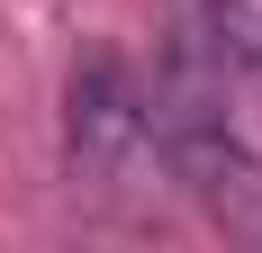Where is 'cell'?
Returning a JSON list of instances; mask_svg holds the SVG:
<instances>
[{
	"mask_svg": "<svg viewBox=\"0 0 262 253\" xmlns=\"http://www.w3.org/2000/svg\"><path fill=\"white\" fill-rule=\"evenodd\" d=\"M154 154V109L127 91L118 64L73 73V172L81 181H136Z\"/></svg>",
	"mask_w": 262,
	"mask_h": 253,
	"instance_id": "cell-1",
	"label": "cell"
},
{
	"mask_svg": "<svg viewBox=\"0 0 262 253\" xmlns=\"http://www.w3.org/2000/svg\"><path fill=\"white\" fill-rule=\"evenodd\" d=\"M199 18H208V46L226 64H253L262 73V0H199Z\"/></svg>",
	"mask_w": 262,
	"mask_h": 253,
	"instance_id": "cell-2",
	"label": "cell"
}]
</instances>
